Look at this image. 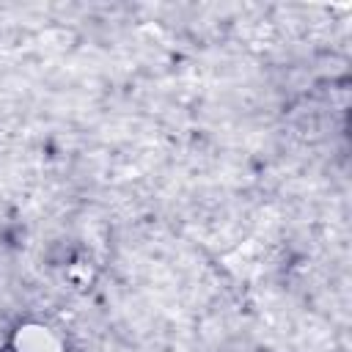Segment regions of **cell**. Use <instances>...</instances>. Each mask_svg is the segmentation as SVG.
I'll return each instance as SVG.
<instances>
[{
	"mask_svg": "<svg viewBox=\"0 0 352 352\" xmlns=\"http://www.w3.org/2000/svg\"><path fill=\"white\" fill-rule=\"evenodd\" d=\"M11 341H14V324H11L8 316H0V352L8 349Z\"/></svg>",
	"mask_w": 352,
	"mask_h": 352,
	"instance_id": "obj_1",
	"label": "cell"
}]
</instances>
